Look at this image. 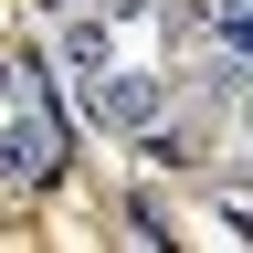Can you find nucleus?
I'll use <instances>...</instances> for the list:
<instances>
[{
    "label": "nucleus",
    "instance_id": "nucleus-3",
    "mask_svg": "<svg viewBox=\"0 0 253 253\" xmlns=\"http://www.w3.org/2000/svg\"><path fill=\"white\" fill-rule=\"evenodd\" d=\"M53 63H63V84L84 95V84L116 63V21H95V11H63V42H53Z\"/></svg>",
    "mask_w": 253,
    "mask_h": 253
},
{
    "label": "nucleus",
    "instance_id": "nucleus-2",
    "mask_svg": "<svg viewBox=\"0 0 253 253\" xmlns=\"http://www.w3.org/2000/svg\"><path fill=\"white\" fill-rule=\"evenodd\" d=\"M63 179V126L53 116H0V190H53Z\"/></svg>",
    "mask_w": 253,
    "mask_h": 253
},
{
    "label": "nucleus",
    "instance_id": "nucleus-4",
    "mask_svg": "<svg viewBox=\"0 0 253 253\" xmlns=\"http://www.w3.org/2000/svg\"><path fill=\"white\" fill-rule=\"evenodd\" d=\"M95 21H158V0H95Z\"/></svg>",
    "mask_w": 253,
    "mask_h": 253
},
{
    "label": "nucleus",
    "instance_id": "nucleus-1",
    "mask_svg": "<svg viewBox=\"0 0 253 253\" xmlns=\"http://www.w3.org/2000/svg\"><path fill=\"white\" fill-rule=\"evenodd\" d=\"M74 106L106 126V137H137L148 116H169V74H148V63H106V74H95Z\"/></svg>",
    "mask_w": 253,
    "mask_h": 253
}]
</instances>
